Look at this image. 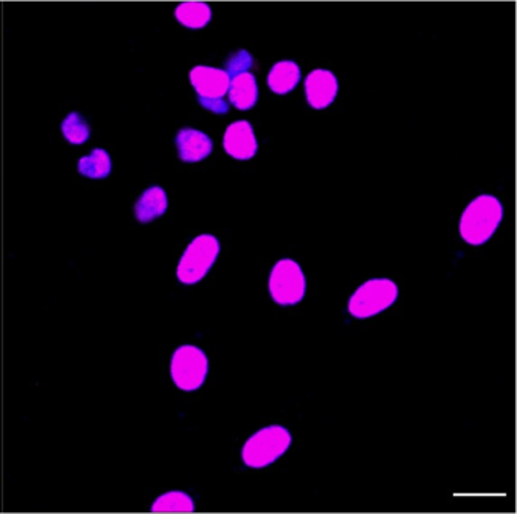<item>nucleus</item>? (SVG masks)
Returning <instances> with one entry per match:
<instances>
[{"label": "nucleus", "mask_w": 517, "mask_h": 514, "mask_svg": "<svg viewBox=\"0 0 517 514\" xmlns=\"http://www.w3.org/2000/svg\"><path fill=\"white\" fill-rule=\"evenodd\" d=\"M230 102L238 109H251L258 100V87L252 73L232 77L228 88Z\"/></svg>", "instance_id": "f8f14e48"}, {"label": "nucleus", "mask_w": 517, "mask_h": 514, "mask_svg": "<svg viewBox=\"0 0 517 514\" xmlns=\"http://www.w3.org/2000/svg\"><path fill=\"white\" fill-rule=\"evenodd\" d=\"M176 148L181 160L185 163H199L213 152V141L208 135L198 129H181L176 135Z\"/></svg>", "instance_id": "9d476101"}, {"label": "nucleus", "mask_w": 517, "mask_h": 514, "mask_svg": "<svg viewBox=\"0 0 517 514\" xmlns=\"http://www.w3.org/2000/svg\"><path fill=\"white\" fill-rule=\"evenodd\" d=\"M113 163L107 150L93 149L92 154L83 157L77 163V170L81 175L92 180H103L111 173Z\"/></svg>", "instance_id": "2eb2a0df"}, {"label": "nucleus", "mask_w": 517, "mask_h": 514, "mask_svg": "<svg viewBox=\"0 0 517 514\" xmlns=\"http://www.w3.org/2000/svg\"><path fill=\"white\" fill-rule=\"evenodd\" d=\"M195 510L193 499L182 492H169L159 496L152 505L154 513H191Z\"/></svg>", "instance_id": "dca6fc26"}, {"label": "nucleus", "mask_w": 517, "mask_h": 514, "mask_svg": "<svg viewBox=\"0 0 517 514\" xmlns=\"http://www.w3.org/2000/svg\"><path fill=\"white\" fill-rule=\"evenodd\" d=\"M223 148L236 160H251L258 150L252 124L246 120H238L230 124L223 135Z\"/></svg>", "instance_id": "6e6552de"}, {"label": "nucleus", "mask_w": 517, "mask_h": 514, "mask_svg": "<svg viewBox=\"0 0 517 514\" xmlns=\"http://www.w3.org/2000/svg\"><path fill=\"white\" fill-rule=\"evenodd\" d=\"M271 298L279 305H295L305 294V277L303 269L293 260H281L275 264L269 281Z\"/></svg>", "instance_id": "423d86ee"}, {"label": "nucleus", "mask_w": 517, "mask_h": 514, "mask_svg": "<svg viewBox=\"0 0 517 514\" xmlns=\"http://www.w3.org/2000/svg\"><path fill=\"white\" fill-rule=\"evenodd\" d=\"M299 81H301V68L296 62L293 61L277 62L267 76L269 87L273 93L278 94L290 93Z\"/></svg>", "instance_id": "ddd939ff"}, {"label": "nucleus", "mask_w": 517, "mask_h": 514, "mask_svg": "<svg viewBox=\"0 0 517 514\" xmlns=\"http://www.w3.org/2000/svg\"><path fill=\"white\" fill-rule=\"evenodd\" d=\"M174 17L190 29H202L211 20V8L202 2H184L174 10Z\"/></svg>", "instance_id": "4468645a"}, {"label": "nucleus", "mask_w": 517, "mask_h": 514, "mask_svg": "<svg viewBox=\"0 0 517 514\" xmlns=\"http://www.w3.org/2000/svg\"><path fill=\"white\" fill-rule=\"evenodd\" d=\"M64 139L72 144H83L90 139V126L79 113H70L61 124Z\"/></svg>", "instance_id": "f3484780"}, {"label": "nucleus", "mask_w": 517, "mask_h": 514, "mask_svg": "<svg viewBox=\"0 0 517 514\" xmlns=\"http://www.w3.org/2000/svg\"><path fill=\"white\" fill-rule=\"evenodd\" d=\"M305 93L312 108L322 109L335 100L338 93L337 77L329 70L318 68L305 79Z\"/></svg>", "instance_id": "1a4fd4ad"}, {"label": "nucleus", "mask_w": 517, "mask_h": 514, "mask_svg": "<svg viewBox=\"0 0 517 514\" xmlns=\"http://www.w3.org/2000/svg\"><path fill=\"white\" fill-rule=\"evenodd\" d=\"M190 81L199 99H223L228 94L230 79L222 68L198 66L190 72Z\"/></svg>", "instance_id": "0eeeda50"}, {"label": "nucleus", "mask_w": 517, "mask_h": 514, "mask_svg": "<svg viewBox=\"0 0 517 514\" xmlns=\"http://www.w3.org/2000/svg\"><path fill=\"white\" fill-rule=\"evenodd\" d=\"M166 210H167V195L161 187L154 186L141 193L139 201L135 202L133 206V214L141 223H149L163 216Z\"/></svg>", "instance_id": "9b49d317"}, {"label": "nucleus", "mask_w": 517, "mask_h": 514, "mask_svg": "<svg viewBox=\"0 0 517 514\" xmlns=\"http://www.w3.org/2000/svg\"><path fill=\"white\" fill-rule=\"evenodd\" d=\"M252 64H254V58L251 57V53L246 51H238L226 61L225 72L228 73L230 79H232L251 70Z\"/></svg>", "instance_id": "a211bd4d"}, {"label": "nucleus", "mask_w": 517, "mask_h": 514, "mask_svg": "<svg viewBox=\"0 0 517 514\" xmlns=\"http://www.w3.org/2000/svg\"><path fill=\"white\" fill-rule=\"evenodd\" d=\"M501 221V202L495 196H478L461 216V237L469 245L481 246L495 234Z\"/></svg>", "instance_id": "f257e3e1"}, {"label": "nucleus", "mask_w": 517, "mask_h": 514, "mask_svg": "<svg viewBox=\"0 0 517 514\" xmlns=\"http://www.w3.org/2000/svg\"><path fill=\"white\" fill-rule=\"evenodd\" d=\"M199 103L204 108L214 114H226L230 111V103L223 99H199Z\"/></svg>", "instance_id": "6ab92c4d"}, {"label": "nucleus", "mask_w": 517, "mask_h": 514, "mask_svg": "<svg viewBox=\"0 0 517 514\" xmlns=\"http://www.w3.org/2000/svg\"><path fill=\"white\" fill-rule=\"evenodd\" d=\"M290 443L292 436L286 428H264L247 440L243 447V462L249 468H266L287 453Z\"/></svg>", "instance_id": "f03ea898"}, {"label": "nucleus", "mask_w": 517, "mask_h": 514, "mask_svg": "<svg viewBox=\"0 0 517 514\" xmlns=\"http://www.w3.org/2000/svg\"><path fill=\"white\" fill-rule=\"evenodd\" d=\"M219 253H221V245L215 237L208 236V234L196 237L185 249L184 255L178 264V270H176L178 279L187 285L199 283L200 279L210 272Z\"/></svg>", "instance_id": "7ed1b4c3"}, {"label": "nucleus", "mask_w": 517, "mask_h": 514, "mask_svg": "<svg viewBox=\"0 0 517 514\" xmlns=\"http://www.w3.org/2000/svg\"><path fill=\"white\" fill-rule=\"evenodd\" d=\"M398 299V287L390 279H370L352 294L349 313L357 319H368L393 305Z\"/></svg>", "instance_id": "20e7f679"}, {"label": "nucleus", "mask_w": 517, "mask_h": 514, "mask_svg": "<svg viewBox=\"0 0 517 514\" xmlns=\"http://www.w3.org/2000/svg\"><path fill=\"white\" fill-rule=\"evenodd\" d=\"M208 373V360L204 350L196 346H181L174 350L170 363V375L181 390L195 391L199 389Z\"/></svg>", "instance_id": "39448f33"}]
</instances>
